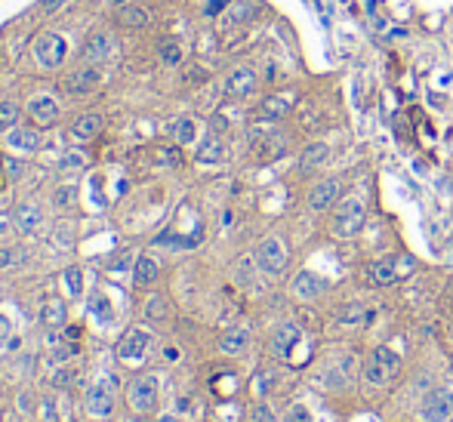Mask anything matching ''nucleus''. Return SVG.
Returning a JSON list of instances; mask_svg holds the SVG:
<instances>
[{"mask_svg":"<svg viewBox=\"0 0 453 422\" xmlns=\"http://www.w3.org/2000/svg\"><path fill=\"white\" fill-rule=\"evenodd\" d=\"M62 283H65V293H68V299H81V296H83V272L77 265L65 268Z\"/></svg>","mask_w":453,"mask_h":422,"instance_id":"c85d7f7f","label":"nucleus"},{"mask_svg":"<svg viewBox=\"0 0 453 422\" xmlns=\"http://www.w3.org/2000/svg\"><path fill=\"white\" fill-rule=\"evenodd\" d=\"M232 0H207V16H219L222 10H228Z\"/></svg>","mask_w":453,"mask_h":422,"instance_id":"79ce46f5","label":"nucleus"},{"mask_svg":"<svg viewBox=\"0 0 453 422\" xmlns=\"http://www.w3.org/2000/svg\"><path fill=\"white\" fill-rule=\"evenodd\" d=\"M28 114L34 117L37 127H52V123L59 121V114H62V108H59L56 99L50 96H34L28 102Z\"/></svg>","mask_w":453,"mask_h":422,"instance_id":"2eb2a0df","label":"nucleus"},{"mask_svg":"<svg viewBox=\"0 0 453 422\" xmlns=\"http://www.w3.org/2000/svg\"><path fill=\"white\" fill-rule=\"evenodd\" d=\"M127 404L133 413H151L157 407V379L154 376H139L127 385Z\"/></svg>","mask_w":453,"mask_h":422,"instance_id":"0eeeda50","label":"nucleus"},{"mask_svg":"<svg viewBox=\"0 0 453 422\" xmlns=\"http://www.w3.org/2000/svg\"><path fill=\"white\" fill-rule=\"evenodd\" d=\"M74 201H77V185H59V188H56V194H52V203H56L59 210L71 207Z\"/></svg>","mask_w":453,"mask_h":422,"instance_id":"72a5a7b5","label":"nucleus"},{"mask_svg":"<svg viewBox=\"0 0 453 422\" xmlns=\"http://www.w3.org/2000/svg\"><path fill=\"white\" fill-rule=\"evenodd\" d=\"M6 232H10V219H6V216H0V241L6 237Z\"/></svg>","mask_w":453,"mask_h":422,"instance_id":"de8ad7c7","label":"nucleus"},{"mask_svg":"<svg viewBox=\"0 0 453 422\" xmlns=\"http://www.w3.org/2000/svg\"><path fill=\"white\" fill-rule=\"evenodd\" d=\"M117 19L123 25H130V28H145V25H151V10L142 6L139 0H130V3L117 6Z\"/></svg>","mask_w":453,"mask_h":422,"instance_id":"6ab92c4d","label":"nucleus"},{"mask_svg":"<svg viewBox=\"0 0 453 422\" xmlns=\"http://www.w3.org/2000/svg\"><path fill=\"white\" fill-rule=\"evenodd\" d=\"M19 123V105L16 102H0V130H12Z\"/></svg>","mask_w":453,"mask_h":422,"instance_id":"473e14b6","label":"nucleus"},{"mask_svg":"<svg viewBox=\"0 0 453 422\" xmlns=\"http://www.w3.org/2000/svg\"><path fill=\"white\" fill-rule=\"evenodd\" d=\"M324 290H327V283L321 281L318 274H312V272H296V274H293V281H290V293L296 296V299H302V302L318 299Z\"/></svg>","mask_w":453,"mask_h":422,"instance_id":"ddd939ff","label":"nucleus"},{"mask_svg":"<svg viewBox=\"0 0 453 422\" xmlns=\"http://www.w3.org/2000/svg\"><path fill=\"white\" fill-rule=\"evenodd\" d=\"M71 241H74V237H71V228L59 225L56 228V243H59V247H71Z\"/></svg>","mask_w":453,"mask_h":422,"instance_id":"37998d69","label":"nucleus"},{"mask_svg":"<svg viewBox=\"0 0 453 422\" xmlns=\"http://www.w3.org/2000/svg\"><path fill=\"white\" fill-rule=\"evenodd\" d=\"M99 133H102V114H96V111L81 114L74 123H71V136H74L77 142H93Z\"/></svg>","mask_w":453,"mask_h":422,"instance_id":"a211bd4d","label":"nucleus"},{"mask_svg":"<svg viewBox=\"0 0 453 422\" xmlns=\"http://www.w3.org/2000/svg\"><path fill=\"white\" fill-rule=\"evenodd\" d=\"M41 133L37 130H28V127H12L10 136H6V145L16 151H37L41 148Z\"/></svg>","mask_w":453,"mask_h":422,"instance_id":"aec40b11","label":"nucleus"},{"mask_svg":"<svg viewBox=\"0 0 453 422\" xmlns=\"http://www.w3.org/2000/svg\"><path fill=\"white\" fill-rule=\"evenodd\" d=\"M250 422H278V416H274V410L268 404H253V410H250Z\"/></svg>","mask_w":453,"mask_h":422,"instance_id":"c9c22d12","label":"nucleus"},{"mask_svg":"<svg viewBox=\"0 0 453 422\" xmlns=\"http://www.w3.org/2000/svg\"><path fill=\"white\" fill-rule=\"evenodd\" d=\"M3 182H6V179H3V176H0V191H3Z\"/></svg>","mask_w":453,"mask_h":422,"instance_id":"3c124183","label":"nucleus"},{"mask_svg":"<svg viewBox=\"0 0 453 422\" xmlns=\"http://www.w3.org/2000/svg\"><path fill=\"white\" fill-rule=\"evenodd\" d=\"M87 413L93 419H108L114 413V379L108 373L87 388Z\"/></svg>","mask_w":453,"mask_h":422,"instance_id":"39448f33","label":"nucleus"},{"mask_svg":"<svg viewBox=\"0 0 453 422\" xmlns=\"http://www.w3.org/2000/svg\"><path fill=\"white\" fill-rule=\"evenodd\" d=\"M161 62L167 65V68H179L182 65V47L176 41H163L161 43Z\"/></svg>","mask_w":453,"mask_h":422,"instance_id":"7c9ffc66","label":"nucleus"},{"mask_svg":"<svg viewBox=\"0 0 453 422\" xmlns=\"http://www.w3.org/2000/svg\"><path fill=\"white\" fill-rule=\"evenodd\" d=\"M65 3H68V0H41V12L43 16H52V12H59Z\"/></svg>","mask_w":453,"mask_h":422,"instance_id":"a19ab883","label":"nucleus"},{"mask_svg":"<svg viewBox=\"0 0 453 422\" xmlns=\"http://www.w3.org/2000/svg\"><path fill=\"white\" fill-rule=\"evenodd\" d=\"M453 416V392L450 388H435L419 404V419L423 422H447Z\"/></svg>","mask_w":453,"mask_h":422,"instance_id":"6e6552de","label":"nucleus"},{"mask_svg":"<svg viewBox=\"0 0 453 422\" xmlns=\"http://www.w3.org/2000/svg\"><path fill=\"white\" fill-rule=\"evenodd\" d=\"M34 59H37V65L47 71L62 68L65 59H68V41H65L62 34H56V31H43L34 41Z\"/></svg>","mask_w":453,"mask_h":422,"instance_id":"7ed1b4c3","label":"nucleus"},{"mask_svg":"<svg viewBox=\"0 0 453 422\" xmlns=\"http://www.w3.org/2000/svg\"><path fill=\"white\" fill-rule=\"evenodd\" d=\"M12 222H16V228L22 234H34L43 225V213L37 203H19L16 213H12Z\"/></svg>","mask_w":453,"mask_h":422,"instance_id":"f3484780","label":"nucleus"},{"mask_svg":"<svg viewBox=\"0 0 453 422\" xmlns=\"http://www.w3.org/2000/svg\"><path fill=\"white\" fill-rule=\"evenodd\" d=\"M65 321H68V308H65V302L62 299H47L41 305V324L43 327H62Z\"/></svg>","mask_w":453,"mask_h":422,"instance_id":"bb28decb","label":"nucleus"},{"mask_svg":"<svg viewBox=\"0 0 453 422\" xmlns=\"http://www.w3.org/2000/svg\"><path fill=\"white\" fill-rule=\"evenodd\" d=\"M407 272V268H401V262H395V259H376V262H370L367 265V281L370 283H376V287H392V283H398L401 281V274Z\"/></svg>","mask_w":453,"mask_h":422,"instance_id":"9b49d317","label":"nucleus"},{"mask_svg":"<svg viewBox=\"0 0 453 422\" xmlns=\"http://www.w3.org/2000/svg\"><path fill=\"white\" fill-rule=\"evenodd\" d=\"M16 262V253L12 250H0V268H10Z\"/></svg>","mask_w":453,"mask_h":422,"instance_id":"49530a36","label":"nucleus"},{"mask_svg":"<svg viewBox=\"0 0 453 422\" xmlns=\"http://www.w3.org/2000/svg\"><path fill=\"white\" fill-rule=\"evenodd\" d=\"M256 16V3L253 0H232L225 10V25H241V22H250Z\"/></svg>","mask_w":453,"mask_h":422,"instance_id":"cd10ccee","label":"nucleus"},{"mask_svg":"<svg viewBox=\"0 0 453 422\" xmlns=\"http://www.w3.org/2000/svg\"><path fill=\"white\" fill-rule=\"evenodd\" d=\"M287 262H290V253H287L284 237H278V234L265 237V241L259 243V250H256V265H259V272L268 274V278H278V274H284L287 272Z\"/></svg>","mask_w":453,"mask_h":422,"instance_id":"f03ea898","label":"nucleus"},{"mask_svg":"<svg viewBox=\"0 0 453 422\" xmlns=\"http://www.w3.org/2000/svg\"><path fill=\"white\" fill-rule=\"evenodd\" d=\"M256 90V71L250 65H241V68H234L232 74L225 77V93L228 96H250Z\"/></svg>","mask_w":453,"mask_h":422,"instance_id":"dca6fc26","label":"nucleus"},{"mask_svg":"<svg viewBox=\"0 0 453 422\" xmlns=\"http://www.w3.org/2000/svg\"><path fill=\"white\" fill-rule=\"evenodd\" d=\"M364 225V201L361 197H345L339 201L336 213H333V232L339 237H352Z\"/></svg>","mask_w":453,"mask_h":422,"instance_id":"20e7f679","label":"nucleus"},{"mask_svg":"<svg viewBox=\"0 0 453 422\" xmlns=\"http://www.w3.org/2000/svg\"><path fill=\"white\" fill-rule=\"evenodd\" d=\"M167 314H170V302H167V296H161V293L148 296V302H145V318H148V321H154V324H161V321H167Z\"/></svg>","mask_w":453,"mask_h":422,"instance_id":"c756f323","label":"nucleus"},{"mask_svg":"<svg viewBox=\"0 0 453 422\" xmlns=\"http://www.w3.org/2000/svg\"><path fill=\"white\" fill-rule=\"evenodd\" d=\"M247 342H250L247 327H232V330H225V333L219 336V352L222 354H241L247 348Z\"/></svg>","mask_w":453,"mask_h":422,"instance_id":"5701e85b","label":"nucleus"},{"mask_svg":"<svg viewBox=\"0 0 453 422\" xmlns=\"http://www.w3.org/2000/svg\"><path fill=\"white\" fill-rule=\"evenodd\" d=\"M194 157H198V163H222L225 161V142H222L216 133H210L207 139L198 145V154Z\"/></svg>","mask_w":453,"mask_h":422,"instance_id":"b1692460","label":"nucleus"},{"mask_svg":"<svg viewBox=\"0 0 453 422\" xmlns=\"http://www.w3.org/2000/svg\"><path fill=\"white\" fill-rule=\"evenodd\" d=\"M96 83H99V71L87 65V68L71 71V74L62 81V90L68 96H87V93H93L96 90Z\"/></svg>","mask_w":453,"mask_h":422,"instance_id":"f8f14e48","label":"nucleus"},{"mask_svg":"<svg viewBox=\"0 0 453 422\" xmlns=\"http://www.w3.org/2000/svg\"><path fill=\"white\" fill-rule=\"evenodd\" d=\"M339 188H343V185H339V179L314 182V188L308 191V207H312L314 213H327V210L339 201Z\"/></svg>","mask_w":453,"mask_h":422,"instance_id":"9d476101","label":"nucleus"},{"mask_svg":"<svg viewBox=\"0 0 453 422\" xmlns=\"http://www.w3.org/2000/svg\"><path fill=\"white\" fill-rule=\"evenodd\" d=\"M157 274H161V265H157L154 256H139V259L133 262V283L136 287H151V283L157 281Z\"/></svg>","mask_w":453,"mask_h":422,"instance_id":"4be33fe9","label":"nucleus"},{"mask_svg":"<svg viewBox=\"0 0 453 422\" xmlns=\"http://www.w3.org/2000/svg\"><path fill=\"white\" fill-rule=\"evenodd\" d=\"M290 108H293V96L290 93H272V96H265L262 99V117H268V121H278V117H284V114H290Z\"/></svg>","mask_w":453,"mask_h":422,"instance_id":"412c9836","label":"nucleus"},{"mask_svg":"<svg viewBox=\"0 0 453 422\" xmlns=\"http://www.w3.org/2000/svg\"><path fill=\"white\" fill-rule=\"evenodd\" d=\"M287 422H312V410H308L305 404L290 407V413H287Z\"/></svg>","mask_w":453,"mask_h":422,"instance_id":"58836bf2","label":"nucleus"},{"mask_svg":"<svg viewBox=\"0 0 453 422\" xmlns=\"http://www.w3.org/2000/svg\"><path fill=\"white\" fill-rule=\"evenodd\" d=\"M349 364L352 361L349 358H343V361H336V364H330L324 373H321V385H327V388H345L352 382V370H349Z\"/></svg>","mask_w":453,"mask_h":422,"instance_id":"393cba45","label":"nucleus"},{"mask_svg":"<svg viewBox=\"0 0 453 422\" xmlns=\"http://www.w3.org/2000/svg\"><path fill=\"white\" fill-rule=\"evenodd\" d=\"M398 367H401V358H398L392 348L379 345V348H373L370 358L364 361L361 379H364V385H370V388H383L392 382V376L398 373Z\"/></svg>","mask_w":453,"mask_h":422,"instance_id":"f257e3e1","label":"nucleus"},{"mask_svg":"<svg viewBox=\"0 0 453 422\" xmlns=\"http://www.w3.org/2000/svg\"><path fill=\"white\" fill-rule=\"evenodd\" d=\"M52 382H56L59 388L71 385V373H68V370H56V373H52Z\"/></svg>","mask_w":453,"mask_h":422,"instance_id":"a18cd8bd","label":"nucleus"},{"mask_svg":"<svg viewBox=\"0 0 453 422\" xmlns=\"http://www.w3.org/2000/svg\"><path fill=\"white\" fill-rule=\"evenodd\" d=\"M43 416H47V422H59L56 419V401L52 398H43Z\"/></svg>","mask_w":453,"mask_h":422,"instance_id":"c03bdc74","label":"nucleus"},{"mask_svg":"<svg viewBox=\"0 0 453 422\" xmlns=\"http://www.w3.org/2000/svg\"><path fill=\"white\" fill-rule=\"evenodd\" d=\"M157 422H179V419H176V416H161Z\"/></svg>","mask_w":453,"mask_h":422,"instance_id":"8fccbe9b","label":"nucleus"},{"mask_svg":"<svg viewBox=\"0 0 453 422\" xmlns=\"http://www.w3.org/2000/svg\"><path fill=\"white\" fill-rule=\"evenodd\" d=\"M3 167H6V179H10V182L22 179V173H25L22 161H16V157H3Z\"/></svg>","mask_w":453,"mask_h":422,"instance_id":"4c0bfd02","label":"nucleus"},{"mask_svg":"<svg viewBox=\"0 0 453 422\" xmlns=\"http://www.w3.org/2000/svg\"><path fill=\"white\" fill-rule=\"evenodd\" d=\"M90 312H93L96 318L102 321V324H108V321H111V302L105 299L102 293H99V296H93V302H90Z\"/></svg>","mask_w":453,"mask_h":422,"instance_id":"f704fd0d","label":"nucleus"},{"mask_svg":"<svg viewBox=\"0 0 453 422\" xmlns=\"http://www.w3.org/2000/svg\"><path fill=\"white\" fill-rule=\"evenodd\" d=\"M148 348H151V330L130 327L123 333V339L117 342V358L127 361V364H139V361H145Z\"/></svg>","mask_w":453,"mask_h":422,"instance_id":"423d86ee","label":"nucleus"},{"mask_svg":"<svg viewBox=\"0 0 453 422\" xmlns=\"http://www.w3.org/2000/svg\"><path fill=\"white\" fill-rule=\"evenodd\" d=\"M299 339H302V333H299L296 324H281L278 330H274V336H272L274 358H278V361H290V354H293V348H296Z\"/></svg>","mask_w":453,"mask_h":422,"instance_id":"4468645a","label":"nucleus"},{"mask_svg":"<svg viewBox=\"0 0 453 422\" xmlns=\"http://www.w3.org/2000/svg\"><path fill=\"white\" fill-rule=\"evenodd\" d=\"M12 342V324L6 314H0V348H6Z\"/></svg>","mask_w":453,"mask_h":422,"instance_id":"ea45409f","label":"nucleus"},{"mask_svg":"<svg viewBox=\"0 0 453 422\" xmlns=\"http://www.w3.org/2000/svg\"><path fill=\"white\" fill-rule=\"evenodd\" d=\"M163 358H167V361H179V352H176V348H167V352H163Z\"/></svg>","mask_w":453,"mask_h":422,"instance_id":"09e8293b","label":"nucleus"},{"mask_svg":"<svg viewBox=\"0 0 453 422\" xmlns=\"http://www.w3.org/2000/svg\"><path fill=\"white\" fill-rule=\"evenodd\" d=\"M83 56H87V62L102 65V62H111L114 56H121V47H117V41L108 34V31H99V34H93V37L87 41V47H83Z\"/></svg>","mask_w":453,"mask_h":422,"instance_id":"1a4fd4ad","label":"nucleus"},{"mask_svg":"<svg viewBox=\"0 0 453 422\" xmlns=\"http://www.w3.org/2000/svg\"><path fill=\"white\" fill-rule=\"evenodd\" d=\"M198 139V127H194L192 117H179V123H176V142L179 145H192Z\"/></svg>","mask_w":453,"mask_h":422,"instance_id":"2f4dec72","label":"nucleus"},{"mask_svg":"<svg viewBox=\"0 0 453 422\" xmlns=\"http://www.w3.org/2000/svg\"><path fill=\"white\" fill-rule=\"evenodd\" d=\"M62 167L65 170H83L87 167V154H83V151H68V154L62 157Z\"/></svg>","mask_w":453,"mask_h":422,"instance_id":"e433bc0d","label":"nucleus"},{"mask_svg":"<svg viewBox=\"0 0 453 422\" xmlns=\"http://www.w3.org/2000/svg\"><path fill=\"white\" fill-rule=\"evenodd\" d=\"M327 157H330V145L327 142H312V145H305V151H302L299 167L308 173V170H318L321 163H327Z\"/></svg>","mask_w":453,"mask_h":422,"instance_id":"a878e982","label":"nucleus"}]
</instances>
